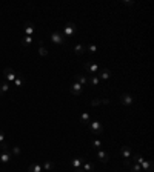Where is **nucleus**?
<instances>
[{
    "instance_id": "3",
    "label": "nucleus",
    "mask_w": 154,
    "mask_h": 172,
    "mask_svg": "<svg viewBox=\"0 0 154 172\" xmlns=\"http://www.w3.org/2000/svg\"><path fill=\"white\" fill-rule=\"evenodd\" d=\"M51 40H52V43H56V45H63L66 39L63 37V34H60L59 31H56V32L51 34Z\"/></svg>"
},
{
    "instance_id": "10",
    "label": "nucleus",
    "mask_w": 154,
    "mask_h": 172,
    "mask_svg": "<svg viewBox=\"0 0 154 172\" xmlns=\"http://www.w3.org/2000/svg\"><path fill=\"white\" fill-rule=\"evenodd\" d=\"M70 91H71V94H73V95H82V92H83V86H80L76 82V83H73V85H71V89H70Z\"/></svg>"
},
{
    "instance_id": "6",
    "label": "nucleus",
    "mask_w": 154,
    "mask_h": 172,
    "mask_svg": "<svg viewBox=\"0 0 154 172\" xmlns=\"http://www.w3.org/2000/svg\"><path fill=\"white\" fill-rule=\"evenodd\" d=\"M23 31H25V36H33L34 31H36V26L33 22H26L25 26H23Z\"/></svg>"
},
{
    "instance_id": "13",
    "label": "nucleus",
    "mask_w": 154,
    "mask_h": 172,
    "mask_svg": "<svg viewBox=\"0 0 154 172\" xmlns=\"http://www.w3.org/2000/svg\"><path fill=\"white\" fill-rule=\"evenodd\" d=\"M42 165L40 163H33V165H29L28 166V172H42Z\"/></svg>"
},
{
    "instance_id": "4",
    "label": "nucleus",
    "mask_w": 154,
    "mask_h": 172,
    "mask_svg": "<svg viewBox=\"0 0 154 172\" xmlns=\"http://www.w3.org/2000/svg\"><path fill=\"white\" fill-rule=\"evenodd\" d=\"M89 128H91V131L96 134V135H99V134H102L103 132V126H102V123L100 122H89Z\"/></svg>"
},
{
    "instance_id": "32",
    "label": "nucleus",
    "mask_w": 154,
    "mask_h": 172,
    "mask_svg": "<svg viewBox=\"0 0 154 172\" xmlns=\"http://www.w3.org/2000/svg\"><path fill=\"white\" fill-rule=\"evenodd\" d=\"M100 103H103V105H110V100L105 98V100H100Z\"/></svg>"
},
{
    "instance_id": "28",
    "label": "nucleus",
    "mask_w": 154,
    "mask_h": 172,
    "mask_svg": "<svg viewBox=\"0 0 154 172\" xmlns=\"http://www.w3.org/2000/svg\"><path fill=\"white\" fill-rule=\"evenodd\" d=\"M11 151H12V154H14V155H19V154H20V148H19V146H14Z\"/></svg>"
},
{
    "instance_id": "18",
    "label": "nucleus",
    "mask_w": 154,
    "mask_h": 172,
    "mask_svg": "<svg viewBox=\"0 0 154 172\" xmlns=\"http://www.w3.org/2000/svg\"><path fill=\"white\" fill-rule=\"evenodd\" d=\"M42 169H45V171H52L54 169V163L52 161H43L42 163Z\"/></svg>"
},
{
    "instance_id": "17",
    "label": "nucleus",
    "mask_w": 154,
    "mask_h": 172,
    "mask_svg": "<svg viewBox=\"0 0 154 172\" xmlns=\"http://www.w3.org/2000/svg\"><path fill=\"white\" fill-rule=\"evenodd\" d=\"M82 163H83L82 158H73V160H71V166H73L76 171H79V168L82 166Z\"/></svg>"
},
{
    "instance_id": "29",
    "label": "nucleus",
    "mask_w": 154,
    "mask_h": 172,
    "mask_svg": "<svg viewBox=\"0 0 154 172\" xmlns=\"http://www.w3.org/2000/svg\"><path fill=\"white\" fill-rule=\"evenodd\" d=\"M88 51H89V52H96V51H97V46H96V45H89V46H88Z\"/></svg>"
},
{
    "instance_id": "25",
    "label": "nucleus",
    "mask_w": 154,
    "mask_h": 172,
    "mask_svg": "<svg viewBox=\"0 0 154 172\" xmlns=\"http://www.w3.org/2000/svg\"><path fill=\"white\" fill-rule=\"evenodd\" d=\"M38 54H40L42 57H46V55H48V49L43 48V46H40V48H38Z\"/></svg>"
},
{
    "instance_id": "12",
    "label": "nucleus",
    "mask_w": 154,
    "mask_h": 172,
    "mask_svg": "<svg viewBox=\"0 0 154 172\" xmlns=\"http://www.w3.org/2000/svg\"><path fill=\"white\" fill-rule=\"evenodd\" d=\"M99 79H102V80H108L110 77H111V71L110 69H100L99 71V74H96Z\"/></svg>"
},
{
    "instance_id": "11",
    "label": "nucleus",
    "mask_w": 154,
    "mask_h": 172,
    "mask_svg": "<svg viewBox=\"0 0 154 172\" xmlns=\"http://www.w3.org/2000/svg\"><path fill=\"white\" fill-rule=\"evenodd\" d=\"M86 71H88L89 74H97V72H99V66H97V63H94V62H88V63H86Z\"/></svg>"
},
{
    "instance_id": "7",
    "label": "nucleus",
    "mask_w": 154,
    "mask_h": 172,
    "mask_svg": "<svg viewBox=\"0 0 154 172\" xmlns=\"http://www.w3.org/2000/svg\"><path fill=\"white\" fill-rule=\"evenodd\" d=\"M133 101H134L133 95H129V94H122V95H120V103H122V105L129 106V105H133Z\"/></svg>"
},
{
    "instance_id": "5",
    "label": "nucleus",
    "mask_w": 154,
    "mask_h": 172,
    "mask_svg": "<svg viewBox=\"0 0 154 172\" xmlns=\"http://www.w3.org/2000/svg\"><path fill=\"white\" fill-rule=\"evenodd\" d=\"M120 155H122V158H123V160H129V158H131V155H133L131 148H129V146H123V148H120Z\"/></svg>"
},
{
    "instance_id": "14",
    "label": "nucleus",
    "mask_w": 154,
    "mask_h": 172,
    "mask_svg": "<svg viewBox=\"0 0 154 172\" xmlns=\"http://www.w3.org/2000/svg\"><path fill=\"white\" fill-rule=\"evenodd\" d=\"M0 161H2V163H9V161H11V154H9V151H8V152H0Z\"/></svg>"
},
{
    "instance_id": "27",
    "label": "nucleus",
    "mask_w": 154,
    "mask_h": 172,
    "mask_svg": "<svg viewBox=\"0 0 154 172\" xmlns=\"http://www.w3.org/2000/svg\"><path fill=\"white\" fill-rule=\"evenodd\" d=\"M93 146H94L96 149H100V148H102V141H100V140H93Z\"/></svg>"
},
{
    "instance_id": "34",
    "label": "nucleus",
    "mask_w": 154,
    "mask_h": 172,
    "mask_svg": "<svg viewBox=\"0 0 154 172\" xmlns=\"http://www.w3.org/2000/svg\"><path fill=\"white\" fill-rule=\"evenodd\" d=\"M0 152H2V151H0Z\"/></svg>"
},
{
    "instance_id": "19",
    "label": "nucleus",
    "mask_w": 154,
    "mask_h": 172,
    "mask_svg": "<svg viewBox=\"0 0 154 172\" xmlns=\"http://www.w3.org/2000/svg\"><path fill=\"white\" fill-rule=\"evenodd\" d=\"M76 82L80 86H85L86 83H88V79H86L85 75H76Z\"/></svg>"
},
{
    "instance_id": "26",
    "label": "nucleus",
    "mask_w": 154,
    "mask_h": 172,
    "mask_svg": "<svg viewBox=\"0 0 154 172\" xmlns=\"http://www.w3.org/2000/svg\"><path fill=\"white\" fill-rule=\"evenodd\" d=\"M89 82H91V83H93L94 86H97V85H99V82H100V79H99L97 75H93V77L89 79Z\"/></svg>"
},
{
    "instance_id": "2",
    "label": "nucleus",
    "mask_w": 154,
    "mask_h": 172,
    "mask_svg": "<svg viewBox=\"0 0 154 172\" xmlns=\"http://www.w3.org/2000/svg\"><path fill=\"white\" fill-rule=\"evenodd\" d=\"M3 75H5V80L8 82V83H11V82H14L16 80V77H17V74H16V71L12 69V68H5L3 69Z\"/></svg>"
},
{
    "instance_id": "20",
    "label": "nucleus",
    "mask_w": 154,
    "mask_h": 172,
    "mask_svg": "<svg viewBox=\"0 0 154 172\" xmlns=\"http://www.w3.org/2000/svg\"><path fill=\"white\" fill-rule=\"evenodd\" d=\"M80 122H82L83 125H89V114H88V112H83V114L80 115Z\"/></svg>"
},
{
    "instance_id": "22",
    "label": "nucleus",
    "mask_w": 154,
    "mask_h": 172,
    "mask_svg": "<svg viewBox=\"0 0 154 172\" xmlns=\"http://www.w3.org/2000/svg\"><path fill=\"white\" fill-rule=\"evenodd\" d=\"M129 169H131V172H142V168H140V165L139 163H131L129 165Z\"/></svg>"
},
{
    "instance_id": "31",
    "label": "nucleus",
    "mask_w": 154,
    "mask_h": 172,
    "mask_svg": "<svg viewBox=\"0 0 154 172\" xmlns=\"http://www.w3.org/2000/svg\"><path fill=\"white\" fill-rule=\"evenodd\" d=\"M5 141V134H3V131H0V143H3Z\"/></svg>"
},
{
    "instance_id": "15",
    "label": "nucleus",
    "mask_w": 154,
    "mask_h": 172,
    "mask_svg": "<svg viewBox=\"0 0 154 172\" xmlns=\"http://www.w3.org/2000/svg\"><path fill=\"white\" fill-rule=\"evenodd\" d=\"M85 51H86V46H85V45H82V43H77L76 46H74V52H76L77 55L83 54Z\"/></svg>"
},
{
    "instance_id": "16",
    "label": "nucleus",
    "mask_w": 154,
    "mask_h": 172,
    "mask_svg": "<svg viewBox=\"0 0 154 172\" xmlns=\"http://www.w3.org/2000/svg\"><path fill=\"white\" fill-rule=\"evenodd\" d=\"M31 43H33V37H31V36H23V37H22V46L28 48Z\"/></svg>"
},
{
    "instance_id": "1",
    "label": "nucleus",
    "mask_w": 154,
    "mask_h": 172,
    "mask_svg": "<svg viewBox=\"0 0 154 172\" xmlns=\"http://www.w3.org/2000/svg\"><path fill=\"white\" fill-rule=\"evenodd\" d=\"M76 32H77L76 23L70 22V23H66V25H65V29H63V37H65V39H66V37H73Z\"/></svg>"
},
{
    "instance_id": "8",
    "label": "nucleus",
    "mask_w": 154,
    "mask_h": 172,
    "mask_svg": "<svg viewBox=\"0 0 154 172\" xmlns=\"http://www.w3.org/2000/svg\"><path fill=\"white\" fill-rule=\"evenodd\" d=\"M97 158H99L102 163H108V161H110L108 152H105V151H102V149H97Z\"/></svg>"
},
{
    "instance_id": "9",
    "label": "nucleus",
    "mask_w": 154,
    "mask_h": 172,
    "mask_svg": "<svg viewBox=\"0 0 154 172\" xmlns=\"http://www.w3.org/2000/svg\"><path fill=\"white\" fill-rule=\"evenodd\" d=\"M140 168H142V171H145V172H153L154 165H153V161H150V160H143L140 163Z\"/></svg>"
},
{
    "instance_id": "21",
    "label": "nucleus",
    "mask_w": 154,
    "mask_h": 172,
    "mask_svg": "<svg viewBox=\"0 0 154 172\" xmlns=\"http://www.w3.org/2000/svg\"><path fill=\"white\" fill-rule=\"evenodd\" d=\"M8 89H9V83H8V82H2V83H0V95H3Z\"/></svg>"
},
{
    "instance_id": "30",
    "label": "nucleus",
    "mask_w": 154,
    "mask_h": 172,
    "mask_svg": "<svg viewBox=\"0 0 154 172\" xmlns=\"http://www.w3.org/2000/svg\"><path fill=\"white\" fill-rule=\"evenodd\" d=\"M99 105H100V100H99V98L91 100V106H99Z\"/></svg>"
},
{
    "instance_id": "24",
    "label": "nucleus",
    "mask_w": 154,
    "mask_h": 172,
    "mask_svg": "<svg viewBox=\"0 0 154 172\" xmlns=\"http://www.w3.org/2000/svg\"><path fill=\"white\" fill-rule=\"evenodd\" d=\"M14 85H16V86H22V85H23V79H22V75H19V74H17V77H16V80H14Z\"/></svg>"
},
{
    "instance_id": "33",
    "label": "nucleus",
    "mask_w": 154,
    "mask_h": 172,
    "mask_svg": "<svg viewBox=\"0 0 154 172\" xmlns=\"http://www.w3.org/2000/svg\"><path fill=\"white\" fill-rule=\"evenodd\" d=\"M76 172H83V171H80V169H79V171H76Z\"/></svg>"
},
{
    "instance_id": "23",
    "label": "nucleus",
    "mask_w": 154,
    "mask_h": 172,
    "mask_svg": "<svg viewBox=\"0 0 154 172\" xmlns=\"http://www.w3.org/2000/svg\"><path fill=\"white\" fill-rule=\"evenodd\" d=\"M82 166H83V172H91V171H93V165H91V163H88V161H83V163H82Z\"/></svg>"
}]
</instances>
